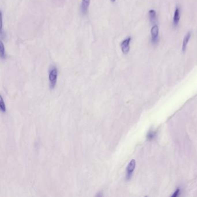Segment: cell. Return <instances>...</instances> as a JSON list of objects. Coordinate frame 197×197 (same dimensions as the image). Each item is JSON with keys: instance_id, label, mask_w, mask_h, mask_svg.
<instances>
[{"instance_id": "6da1fadb", "label": "cell", "mask_w": 197, "mask_h": 197, "mask_svg": "<svg viewBox=\"0 0 197 197\" xmlns=\"http://www.w3.org/2000/svg\"><path fill=\"white\" fill-rule=\"evenodd\" d=\"M58 78V70L56 66L52 65L49 71V80L51 89H54L56 85Z\"/></svg>"}, {"instance_id": "8fae6325", "label": "cell", "mask_w": 197, "mask_h": 197, "mask_svg": "<svg viewBox=\"0 0 197 197\" xmlns=\"http://www.w3.org/2000/svg\"><path fill=\"white\" fill-rule=\"evenodd\" d=\"M0 108H1V110L5 113L6 112V106H5V104L4 102L3 97L1 96V101H0Z\"/></svg>"}, {"instance_id": "7c38bea8", "label": "cell", "mask_w": 197, "mask_h": 197, "mask_svg": "<svg viewBox=\"0 0 197 197\" xmlns=\"http://www.w3.org/2000/svg\"><path fill=\"white\" fill-rule=\"evenodd\" d=\"M179 193H180V189L179 188H177L175 191V192L173 194V195H172V197H176L177 196L179 195Z\"/></svg>"}, {"instance_id": "30bf717a", "label": "cell", "mask_w": 197, "mask_h": 197, "mask_svg": "<svg viewBox=\"0 0 197 197\" xmlns=\"http://www.w3.org/2000/svg\"><path fill=\"white\" fill-rule=\"evenodd\" d=\"M155 135H156V132L153 130H150L147 135V138L149 140H151L155 138Z\"/></svg>"}, {"instance_id": "5b68a950", "label": "cell", "mask_w": 197, "mask_h": 197, "mask_svg": "<svg viewBox=\"0 0 197 197\" xmlns=\"http://www.w3.org/2000/svg\"><path fill=\"white\" fill-rule=\"evenodd\" d=\"M90 3V0H82V4H81V12L83 15H86L89 10V7Z\"/></svg>"}, {"instance_id": "52a82bcc", "label": "cell", "mask_w": 197, "mask_h": 197, "mask_svg": "<svg viewBox=\"0 0 197 197\" xmlns=\"http://www.w3.org/2000/svg\"><path fill=\"white\" fill-rule=\"evenodd\" d=\"M191 33L188 32L185 35V36L184 37L183 41V44H182V52H185V51L186 50V48H187V44H188V43L189 42V40H190V39L191 38Z\"/></svg>"}, {"instance_id": "9c48e42d", "label": "cell", "mask_w": 197, "mask_h": 197, "mask_svg": "<svg viewBox=\"0 0 197 197\" xmlns=\"http://www.w3.org/2000/svg\"><path fill=\"white\" fill-rule=\"evenodd\" d=\"M0 55H1V58L2 59H5L6 57L5 54V49L3 42L1 41L0 42Z\"/></svg>"}, {"instance_id": "3957f363", "label": "cell", "mask_w": 197, "mask_h": 197, "mask_svg": "<svg viewBox=\"0 0 197 197\" xmlns=\"http://www.w3.org/2000/svg\"><path fill=\"white\" fill-rule=\"evenodd\" d=\"M158 34L159 29L157 25H154L151 29V42L153 44H156L158 41Z\"/></svg>"}, {"instance_id": "8992f818", "label": "cell", "mask_w": 197, "mask_h": 197, "mask_svg": "<svg viewBox=\"0 0 197 197\" xmlns=\"http://www.w3.org/2000/svg\"><path fill=\"white\" fill-rule=\"evenodd\" d=\"M180 21V10L179 8L177 7L175 10L173 19V25L174 27H176Z\"/></svg>"}, {"instance_id": "277c9868", "label": "cell", "mask_w": 197, "mask_h": 197, "mask_svg": "<svg viewBox=\"0 0 197 197\" xmlns=\"http://www.w3.org/2000/svg\"><path fill=\"white\" fill-rule=\"evenodd\" d=\"M136 161L135 160H132L128 164L127 167V179H130L132 176V173L135 168Z\"/></svg>"}, {"instance_id": "ba28073f", "label": "cell", "mask_w": 197, "mask_h": 197, "mask_svg": "<svg viewBox=\"0 0 197 197\" xmlns=\"http://www.w3.org/2000/svg\"><path fill=\"white\" fill-rule=\"evenodd\" d=\"M149 17L150 22L153 24L155 23L156 22V12L153 10H150L149 11Z\"/></svg>"}, {"instance_id": "4fadbf2b", "label": "cell", "mask_w": 197, "mask_h": 197, "mask_svg": "<svg viewBox=\"0 0 197 197\" xmlns=\"http://www.w3.org/2000/svg\"><path fill=\"white\" fill-rule=\"evenodd\" d=\"M110 1H111L112 3H115V2L116 1V0H110Z\"/></svg>"}, {"instance_id": "7a4b0ae2", "label": "cell", "mask_w": 197, "mask_h": 197, "mask_svg": "<svg viewBox=\"0 0 197 197\" xmlns=\"http://www.w3.org/2000/svg\"><path fill=\"white\" fill-rule=\"evenodd\" d=\"M131 41V37H129L123 40L120 45L121 49L123 54L124 55H127L130 51V44Z\"/></svg>"}]
</instances>
